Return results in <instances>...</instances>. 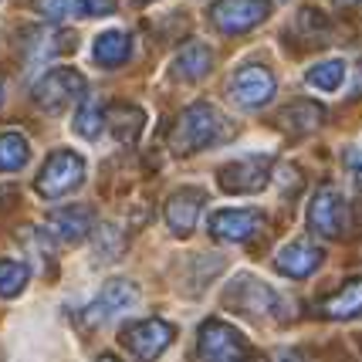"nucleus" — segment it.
I'll return each instance as SVG.
<instances>
[{
  "mask_svg": "<svg viewBox=\"0 0 362 362\" xmlns=\"http://www.w3.org/2000/svg\"><path fill=\"white\" fill-rule=\"evenodd\" d=\"M95 362H119V359H115V356H98Z\"/></svg>",
  "mask_w": 362,
  "mask_h": 362,
  "instance_id": "72a5a7b5",
  "label": "nucleus"
},
{
  "mask_svg": "<svg viewBox=\"0 0 362 362\" xmlns=\"http://www.w3.org/2000/svg\"><path fill=\"white\" fill-rule=\"evenodd\" d=\"M339 7H352V4H359V0H335Z\"/></svg>",
  "mask_w": 362,
  "mask_h": 362,
  "instance_id": "473e14b6",
  "label": "nucleus"
},
{
  "mask_svg": "<svg viewBox=\"0 0 362 362\" xmlns=\"http://www.w3.org/2000/svg\"><path fill=\"white\" fill-rule=\"evenodd\" d=\"M115 14V0H75V17H109Z\"/></svg>",
  "mask_w": 362,
  "mask_h": 362,
  "instance_id": "bb28decb",
  "label": "nucleus"
},
{
  "mask_svg": "<svg viewBox=\"0 0 362 362\" xmlns=\"http://www.w3.org/2000/svg\"><path fill=\"white\" fill-rule=\"evenodd\" d=\"M271 14L268 0H217L210 7V21L217 24V31L223 34H244L257 28L264 17Z\"/></svg>",
  "mask_w": 362,
  "mask_h": 362,
  "instance_id": "9b49d317",
  "label": "nucleus"
},
{
  "mask_svg": "<svg viewBox=\"0 0 362 362\" xmlns=\"http://www.w3.org/2000/svg\"><path fill=\"white\" fill-rule=\"evenodd\" d=\"M322 315H325V318H339V322L362 315V278H352V281L342 284L332 298L322 301Z\"/></svg>",
  "mask_w": 362,
  "mask_h": 362,
  "instance_id": "aec40b11",
  "label": "nucleus"
},
{
  "mask_svg": "<svg viewBox=\"0 0 362 362\" xmlns=\"http://www.w3.org/2000/svg\"><path fill=\"white\" fill-rule=\"evenodd\" d=\"M214 71V47H206L204 41H189L176 51L173 64H170V75L176 81H200Z\"/></svg>",
  "mask_w": 362,
  "mask_h": 362,
  "instance_id": "dca6fc26",
  "label": "nucleus"
},
{
  "mask_svg": "<svg viewBox=\"0 0 362 362\" xmlns=\"http://www.w3.org/2000/svg\"><path fill=\"white\" fill-rule=\"evenodd\" d=\"M308 230L318 237H339L349 230V204L335 183H322L308 204Z\"/></svg>",
  "mask_w": 362,
  "mask_h": 362,
  "instance_id": "423d86ee",
  "label": "nucleus"
},
{
  "mask_svg": "<svg viewBox=\"0 0 362 362\" xmlns=\"http://www.w3.org/2000/svg\"><path fill=\"white\" fill-rule=\"evenodd\" d=\"M132 54V37L126 31H102L92 41V62L102 68H119Z\"/></svg>",
  "mask_w": 362,
  "mask_h": 362,
  "instance_id": "f3484780",
  "label": "nucleus"
},
{
  "mask_svg": "<svg viewBox=\"0 0 362 362\" xmlns=\"http://www.w3.org/2000/svg\"><path fill=\"white\" fill-rule=\"evenodd\" d=\"M0 102H4V78H0Z\"/></svg>",
  "mask_w": 362,
  "mask_h": 362,
  "instance_id": "f704fd0d",
  "label": "nucleus"
},
{
  "mask_svg": "<svg viewBox=\"0 0 362 362\" xmlns=\"http://www.w3.org/2000/svg\"><path fill=\"white\" fill-rule=\"evenodd\" d=\"M81 183H85V159H81L78 153H71V149H54V153L45 159L34 189H37L45 200H62L68 193H75Z\"/></svg>",
  "mask_w": 362,
  "mask_h": 362,
  "instance_id": "7ed1b4c3",
  "label": "nucleus"
},
{
  "mask_svg": "<svg viewBox=\"0 0 362 362\" xmlns=\"http://www.w3.org/2000/svg\"><path fill=\"white\" fill-rule=\"evenodd\" d=\"M271 362H308V359H305L301 352H295V349H288V352H278Z\"/></svg>",
  "mask_w": 362,
  "mask_h": 362,
  "instance_id": "7c9ffc66",
  "label": "nucleus"
},
{
  "mask_svg": "<svg viewBox=\"0 0 362 362\" xmlns=\"http://www.w3.org/2000/svg\"><path fill=\"white\" fill-rule=\"evenodd\" d=\"M322 119H325V109H322L318 102H291V105L278 115L281 129L295 132V136H305V132L318 129L322 126Z\"/></svg>",
  "mask_w": 362,
  "mask_h": 362,
  "instance_id": "412c9836",
  "label": "nucleus"
},
{
  "mask_svg": "<svg viewBox=\"0 0 362 362\" xmlns=\"http://www.w3.org/2000/svg\"><path fill=\"white\" fill-rule=\"evenodd\" d=\"M346 62L342 58H329V62H318L305 71V85L315 88V92H339V85L346 81Z\"/></svg>",
  "mask_w": 362,
  "mask_h": 362,
  "instance_id": "5701e85b",
  "label": "nucleus"
},
{
  "mask_svg": "<svg viewBox=\"0 0 362 362\" xmlns=\"http://www.w3.org/2000/svg\"><path fill=\"white\" fill-rule=\"evenodd\" d=\"M88 88L85 75H78L75 68H51L47 75L37 78L34 85V102L47 112V115H58L64 112L71 102H78L81 95Z\"/></svg>",
  "mask_w": 362,
  "mask_h": 362,
  "instance_id": "39448f33",
  "label": "nucleus"
},
{
  "mask_svg": "<svg viewBox=\"0 0 362 362\" xmlns=\"http://www.w3.org/2000/svg\"><path fill=\"white\" fill-rule=\"evenodd\" d=\"M223 305L237 315L261 322V325H281L291 318V301L281 291H274L268 281L251 278V274H237L223 291Z\"/></svg>",
  "mask_w": 362,
  "mask_h": 362,
  "instance_id": "f257e3e1",
  "label": "nucleus"
},
{
  "mask_svg": "<svg viewBox=\"0 0 362 362\" xmlns=\"http://www.w3.org/2000/svg\"><path fill=\"white\" fill-rule=\"evenodd\" d=\"M75 132L88 142H95L105 132V102L102 98H85L78 105V112H75Z\"/></svg>",
  "mask_w": 362,
  "mask_h": 362,
  "instance_id": "b1692460",
  "label": "nucleus"
},
{
  "mask_svg": "<svg viewBox=\"0 0 362 362\" xmlns=\"http://www.w3.org/2000/svg\"><path fill=\"white\" fill-rule=\"evenodd\" d=\"M278 183H281V193H298V187H301V176H298V170L295 166H281L278 170Z\"/></svg>",
  "mask_w": 362,
  "mask_h": 362,
  "instance_id": "c85d7f7f",
  "label": "nucleus"
},
{
  "mask_svg": "<svg viewBox=\"0 0 362 362\" xmlns=\"http://www.w3.org/2000/svg\"><path fill=\"white\" fill-rule=\"evenodd\" d=\"M322 257H325V251L318 247L312 237H298V240L284 244L281 251H278V257H274V268L281 271L284 278H295V281H301V278H308V274H315V271L322 268Z\"/></svg>",
  "mask_w": 362,
  "mask_h": 362,
  "instance_id": "4468645a",
  "label": "nucleus"
},
{
  "mask_svg": "<svg viewBox=\"0 0 362 362\" xmlns=\"http://www.w3.org/2000/svg\"><path fill=\"white\" fill-rule=\"evenodd\" d=\"M68 4L71 0H34V11H37V17H45V21H62L64 14H68Z\"/></svg>",
  "mask_w": 362,
  "mask_h": 362,
  "instance_id": "cd10ccee",
  "label": "nucleus"
},
{
  "mask_svg": "<svg viewBox=\"0 0 362 362\" xmlns=\"http://www.w3.org/2000/svg\"><path fill=\"white\" fill-rule=\"evenodd\" d=\"M139 305V288L132 281H119V278H112V281L102 284V291L95 295V301L85 308V322L88 325H105V322H115L119 315H126Z\"/></svg>",
  "mask_w": 362,
  "mask_h": 362,
  "instance_id": "9d476101",
  "label": "nucleus"
},
{
  "mask_svg": "<svg viewBox=\"0 0 362 362\" xmlns=\"http://www.w3.org/2000/svg\"><path fill=\"white\" fill-rule=\"evenodd\" d=\"M176 339V329L163 318H142V322H132L122 329V346L136 356L139 362H156L170 342Z\"/></svg>",
  "mask_w": 362,
  "mask_h": 362,
  "instance_id": "6e6552de",
  "label": "nucleus"
},
{
  "mask_svg": "<svg viewBox=\"0 0 362 362\" xmlns=\"http://www.w3.org/2000/svg\"><path fill=\"white\" fill-rule=\"evenodd\" d=\"M28 159H31V146L24 139V132H14V129L0 132V173L24 170Z\"/></svg>",
  "mask_w": 362,
  "mask_h": 362,
  "instance_id": "4be33fe9",
  "label": "nucleus"
},
{
  "mask_svg": "<svg viewBox=\"0 0 362 362\" xmlns=\"http://www.w3.org/2000/svg\"><path fill=\"white\" fill-rule=\"evenodd\" d=\"M274 88H278V81H274V75H271L264 64H240L234 75H230V85H227L234 105H240L244 112L264 109L271 98H274Z\"/></svg>",
  "mask_w": 362,
  "mask_h": 362,
  "instance_id": "0eeeda50",
  "label": "nucleus"
},
{
  "mask_svg": "<svg viewBox=\"0 0 362 362\" xmlns=\"http://www.w3.org/2000/svg\"><path fill=\"white\" fill-rule=\"evenodd\" d=\"M105 126L112 129V136L122 142V146H132V142L142 136V129H146V112L139 105H115V109L105 115Z\"/></svg>",
  "mask_w": 362,
  "mask_h": 362,
  "instance_id": "6ab92c4d",
  "label": "nucleus"
},
{
  "mask_svg": "<svg viewBox=\"0 0 362 362\" xmlns=\"http://www.w3.org/2000/svg\"><path fill=\"white\" fill-rule=\"evenodd\" d=\"M362 95V58H359V68H356V81H352V95L349 98H359Z\"/></svg>",
  "mask_w": 362,
  "mask_h": 362,
  "instance_id": "2f4dec72",
  "label": "nucleus"
},
{
  "mask_svg": "<svg viewBox=\"0 0 362 362\" xmlns=\"http://www.w3.org/2000/svg\"><path fill=\"white\" fill-rule=\"evenodd\" d=\"M264 227V214L251 206H234V210H217L210 217V234L227 244H244Z\"/></svg>",
  "mask_w": 362,
  "mask_h": 362,
  "instance_id": "f8f14e48",
  "label": "nucleus"
},
{
  "mask_svg": "<svg viewBox=\"0 0 362 362\" xmlns=\"http://www.w3.org/2000/svg\"><path fill=\"white\" fill-rule=\"evenodd\" d=\"M346 163H349V170H352V180L362 187V149H349Z\"/></svg>",
  "mask_w": 362,
  "mask_h": 362,
  "instance_id": "c756f323",
  "label": "nucleus"
},
{
  "mask_svg": "<svg viewBox=\"0 0 362 362\" xmlns=\"http://www.w3.org/2000/svg\"><path fill=\"white\" fill-rule=\"evenodd\" d=\"M271 180V156H240L234 163L221 166V183L223 193H234V197H247V193H261Z\"/></svg>",
  "mask_w": 362,
  "mask_h": 362,
  "instance_id": "1a4fd4ad",
  "label": "nucleus"
},
{
  "mask_svg": "<svg viewBox=\"0 0 362 362\" xmlns=\"http://www.w3.org/2000/svg\"><path fill=\"white\" fill-rule=\"evenodd\" d=\"M28 278H31V271L24 261L0 257V298H17L28 288Z\"/></svg>",
  "mask_w": 362,
  "mask_h": 362,
  "instance_id": "393cba45",
  "label": "nucleus"
},
{
  "mask_svg": "<svg viewBox=\"0 0 362 362\" xmlns=\"http://www.w3.org/2000/svg\"><path fill=\"white\" fill-rule=\"evenodd\" d=\"M234 136V129L227 122V115H223L217 105H210V102H193L189 109H183L180 115V122H176L173 136V153H197V149H210V146H221Z\"/></svg>",
  "mask_w": 362,
  "mask_h": 362,
  "instance_id": "f03ea898",
  "label": "nucleus"
},
{
  "mask_svg": "<svg viewBox=\"0 0 362 362\" xmlns=\"http://www.w3.org/2000/svg\"><path fill=\"white\" fill-rule=\"evenodd\" d=\"M197 356L200 362H244L251 356V346L244 342V335L234 325H227L221 318H206L200 325Z\"/></svg>",
  "mask_w": 362,
  "mask_h": 362,
  "instance_id": "20e7f679",
  "label": "nucleus"
},
{
  "mask_svg": "<svg viewBox=\"0 0 362 362\" xmlns=\"http://www.w3.org/2000/svg\"><path fill=\"white\" fill-rule=\"evenodd\" d=\"M139 4H156V0H139Z\"/></svg>",
  "mask_w": 362,
  "mask_h": 362,
  "instance_id": "c9c22d12",
  "label": "nucleus"
},
{
  "mask_svg": "<svg viewBox=\"0 0 362 362\" xmlns=\"http://www.w3.org/2000/svg\"><path fill=\"white\" fill-rule=\"evenodd\" d=\"M64 51H75V34L68 31H34L31 41H28V64H45L51 62L54 54H64Z\"/></svg>",
  "mask_w": 362,
  "mask_h": 362,
  "instance_id": "a211bd4d",
  "label": "nucleus"
},
{
  "mask_svg": "<svg viewBox=\"0 0 362 362\" xmlns=\"http://www.w3.org/2000/svg\"><path fill=\"white\" fill-rule=\"evenodd\" d=\"M206 204V193L197 187H180L166 200V223L176 237H189L197 230V221H200V210Z\"/></svg>",
  "mask_w": 362,
  "mask_h": 362,
  "instance_id": "2eb2a0df",
  "label": "nucleus"
},
{
  "mask_svg": "<svg viewBox=\"0 0 362 362\" xmlns=\"http://www.w3.org/2000/svg\"><path fill=\"white\" fill-rule=\"evenodd\" d=\"M126 247V240H122V230H115L112 223H105L102 230H95V257L102 261V264H109L115 261L119 254Z\"/></svg>",
  "mask_w": 362,
  "mask_h": 362,
  "instance_id": "a878e982",
  "label": "nucleus"
},
{
  "mask_svg": "<svg viewBox=\"0 0 362 362\" xmlns=\"http://www.w3.org/2000/svg\"><path fill=\"white\" fill-rule=\"evenodd\" d=\"M95 230V210L85 204H68L47 214V237H58L62 244H81Z\"/></svg>",
  "mask_w": 362,
  "mask_h": 362,
  "instance_id": "ddd939ff",
  "label": "nucleus"
}]
</instances>
